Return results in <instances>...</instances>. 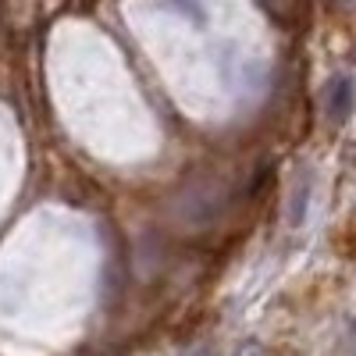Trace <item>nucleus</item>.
I'll list each match as a JSON object with an SVG mask.
<instances>
[{
  "label": "nucleus",
  "mask_w": 356,
  "mask_h": 356,
  "mask_svg": "<svg viewBox=\"0 0 356 356\" xmlns=\"http://www.w3.org/2000/svg\"><path fill=\"white\" fill-rule=\"evenodd\" d=\"M356 104V82L349 75H339L328 82V97H324V114H328L332 125H346Z\"/></svg>",
  "instance_id": "1"
}]
</instances>
